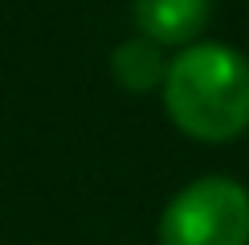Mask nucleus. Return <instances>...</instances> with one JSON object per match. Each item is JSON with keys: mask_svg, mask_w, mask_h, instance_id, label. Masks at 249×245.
Returning <instances> with one entry per match:
<instances>
[{"mask_svg": "<svg viewBox=\"0 0 249 245\" xmlns=\"http://www.w3.org/2000/svg\"><path fill=\"white\" fill-rule=\"evenodd\" d=\"M139 37L160 49H188L213 20V0H131Z\"/></svg>", "mask_w": 249, "mask_h": 245, "instance_id": "obj_3", "label": "nucleus"}, {"mask_svg": "<svg viewBox=\"0 0 249 245\" xmlns=\"http://www.w3.org/2000/svg\"><path fill=\"white\" fill-rule=\"evenodd\" d=\"M160 98L188 139L229 143L249 131V57L225 41H196L168 61Z\"/></svg>", "mask_w": 249, "mask_h": 245, "instance_id": "obj_1", "label": "nucleus"}, {"mask_svg": "<svg viewBox=\"0 0 249 245\" xmlns=\"http://www.w3.org/2000/svg\"><path fill=\"white\" fill-rule=\"evenodd\" d=\"M168 53H163L155 41L147 37H127L115 45V53H110V74L115 82L127 94H151V90L163 86V74H168Z\"/></svg>", "mask_w": 249, "mask_h": 245, "instance_id": "obj_4", "label": "nucleus"}, {"mask_svg": "<svg viewBox=\"0 0 249 245\" xmlns=\"http://www.w3.org/2000/svg\"><path fill=\"white\" fill-rule=\"evenodd\" d=\"M160 245H249V188L233 176H200L163 204Z\"/></svg>", "mask_w": 249, "mask_h": 245, "instance_id": "obj_2", "label": "nucleus"}]
</instances>
